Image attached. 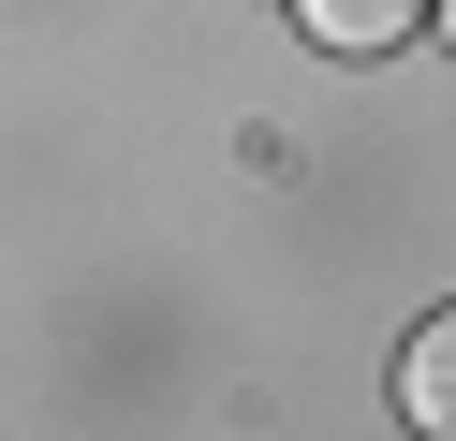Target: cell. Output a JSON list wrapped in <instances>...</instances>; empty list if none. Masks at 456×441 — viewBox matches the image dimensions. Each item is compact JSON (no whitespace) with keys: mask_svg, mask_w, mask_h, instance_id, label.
Segmentation results:
<instances>
[{"mask_svg":"<svg viewBox=\"0 0 456 441\" xmlns=\"http://www.w3.org/2000/svg\"><path fill=\"white\" fill-rule=\"evenodd\" d=\"M397 412H412V427H427V441H456V309H442V323H427V339H412V353H397Z\"/></svg>","mask_w":456,"mask_h":441,"instance_id":"7a4b0ae2","label":"cell"},{"mask_svg":"<svg viewBox=\"0 0 456 441\" xmlns=\"http://www.w3.org/2000/svg\"><path fill=\"white\" fill-rule=\"evenodd\" d=\"M442 45H456V0H442Z\"/></svg>","mask_w":456,"mask_h":441,"instance_id":"3957f363","label":"cell"},{"mask_svg":"<svg viewBox=\"0 0 456 441\" xmlns=\"http://www.w3.org/2000/svg\"><path fill=\"white\" fill-rule=\"evenodd\" d=\"M427 15H442V0H295V29L324 59H383V45H412Z\"/></svg>","mask_w":456,"mask_h":441,"instance_id":"6da1fadb","label":"cell"}]
</instances>
